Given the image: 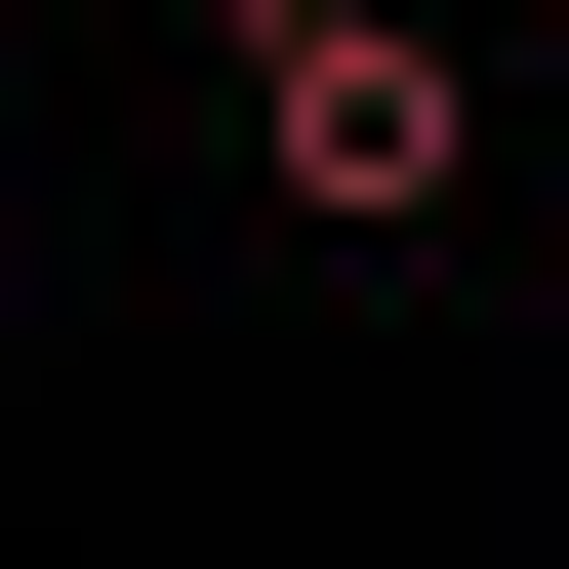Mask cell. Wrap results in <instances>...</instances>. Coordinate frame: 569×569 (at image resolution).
<instances>
[{
    "mask_svg": "<svg viewBox=\"0 0 569 569\" xmlns=\"http://www.w3.org/2000/svg\"><path fill=\"white\" fill-rule=\"evenodd\" d=\"M448 163H488V82L407 41V0H244V203H326V244H407Z\"/></svg>",
    "mask_w": 569,
    "mask_h": 569,
    "instance_id": "obj_1",
    "label": "cell"
},
{
    "mask_svg": "<svg viewBox=\"0 0 569 569\" xmlns=\"http://www.w3.org/2000/svg\"><path fill=\"white\" fill-rule=\"evenodd\" d=\"M203 41H244V0H203Z\"/></svg>",
    "mask_w": 569,
    "mask_h": 569,
    "instance_id": "obj_2",
    "label": "cell"
}]
</instances>
